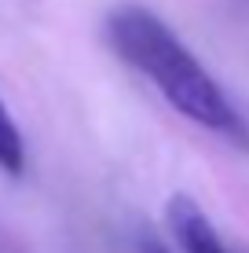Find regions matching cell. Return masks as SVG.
I'll list each match as a JSON object with an SVG mask.
<instances>
[{
	"label": "cell",
	"instance_id": "6da1fadb",
	"mask_svg": "<svg viewBox=\"0 0 249 253\" xmlns=\"http://www.w3.org/2000/svg\"><path fill=\"white\" fill-rule=\"evenodd\" d=\"M107 41L114 55L147 77L165 95V103H173L187 121L216 136H227L242 147L249 143V128L235 110V103L161 15H154L143 4L114 7L107 19Z\"/></svg>",
	"mask_w": 249,
	"mask_h": 253
},
{
	"label": "cell",
	"instance_id": "7a4b0ae2",
	"mask_svg": "<svg viewBox=\"0 0 249 253\" xmlns=\"http://www.w3.org/2000/svg\"><path fill=\"white\" fill-rule=\"evenodd\" d=\"M165 224L169 235L176 239V246L183 253H231L220 239V231L213 228L209 213L194 202L191 195H173L165 202Z\"/></svg>",
	"mask_w": 249,
	"mask_h": 253
},
{
	"label": "cell",
	"instance_id": "3957f363",
	"mask_svg": "<svg viewBox=\"0 0 249 253\" xmlns=\"http://www.w3.org/2000/svg\"><path fill=\"white\" fill-rule=\"evenodd\" d=\"M0 172L11 180L26 172V139L15 125L11 110L4 107V99H0Z\"/></svg>",
	"mask_w": 249,
	"mask_h": 253
},
{
	"label": "cell",
	"instance_id": "277c9868",
	"mask_svg": "<svg viewBox=\"0 0 249 253\" xmlns=\"http://www.w3.org/2000/svg\"><path fill=\"white\" fill-rule=\"evenodd\" d=\"M140 253H169V250L161 246L158 239H150V235H143V239H140Z\"/></svg>",
	"mask_w": 249,
	"mask_h": 253
}]
</instances>
